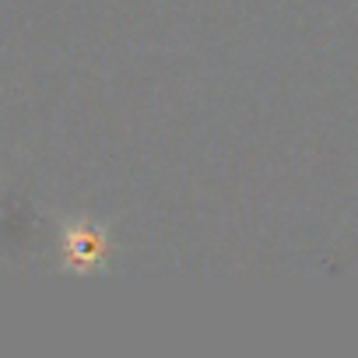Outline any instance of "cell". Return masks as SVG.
Masks as SVG:
<instances>
[{"label": "cell", "instance_id": "6da1fadb", "mask_svg": "<svg viewBox=\"0 0 358 358\" xmlns=\"http://www.w3.org/2000/svg\"><path fill=\"white\" fill-rule=\"evenodd\" d=\"M64 253L74 267H92L106 253V236L92 225H67L64 229Z\"/></svg>", "mask_w": 358, "mask_h": 358}]
</instances>
